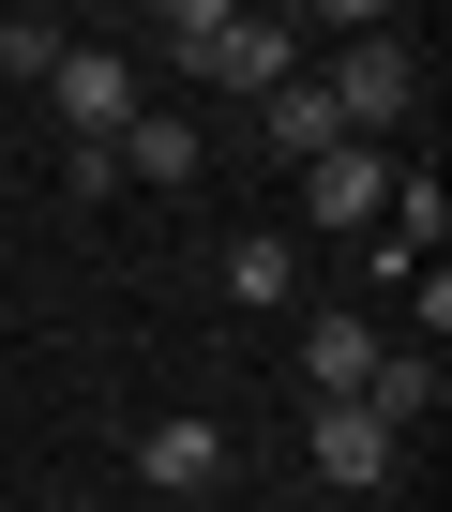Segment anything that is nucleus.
<instances>
[{
    "label": "nucleus",
    "mask_w": 452,
    "mask_h": 512,
    "mask_svg": "<svg viewBox=\"0 0 452 512\" xmlns=\"http://www.w3.org/2000/svg\"><path fill=\"white\" fill-rule=\"evenodd\" d=\"M257 136H272L287 166H332V151H347V106H332L317 76H287V91H257Z\"/></svg>",
    "instance_id": "nucleus-6"
},
{
    "label": "nucleus",
    "mask_w": 452,
    "mask_h": 512,
    "mask_svg": "<svg viewBox=\"0 0 452 512\" xmlns=\"http://www.w3.org/2000/svg\"><path fill=\"white\" fill-rule=\"evenodd\" d=\"M106 166H121V181H196L211 151H196V121H181V106H136V121L106 136Z\"/></svg>",
    "instance_id": "nucleus-10"
},
{
    "label": "nucleus",
    "mask_w": 452,
    "mask_h": 512,
    "mask_svg": "<svg viewBox=\"0 0 452 512\" xmlns=\"http://www.w3.org/2000/svg\"><path fill=\"white\" fill-rule=\"evenodd\" d=\"M362 512H392V497H362Z\"/></svg>",
    "instance_id": "nucleus-13"
},
{
    "label": "nucleus",
    "mask_w": 452,
    "mask_h": 512,
    "mask_svg": "<svg viewBox=\"0 0 452 512\" xmlns=\"http://www.w3.org/2000/svg\"><path fill=\"white\" fill-rule=\"evenodd\" d=\"M317 91H332V106H347V136H362V151H377V136H392V121H407V106H422V61H407V46H377V31H362V46H347V61H332V76H317Z\"/></svg>",
    "instance_id": "nucleus-3"
},
{
    "label": "nucleus",
    "mask_w": 452,
    "mask_h": 512,
    "mask_svg": "<svg viewBox=\"0 0 452 512\" xmlns=\"http://www.w3.org/2000/svg\"><path fill=\"white\" fill-rule=\"evenodd\" d=\"M226 302H242V317H272V302H302V241L287 226H242V241H226V272H211Z\"/></svg>",
    "instance_id": "nucleus-9"
},
{
    "label": "nucleus",
    "mask_w": 452,
    "mask_h": 512,
    "mask_svg": "<svg viewBox=\"0 0 452 512\" xmlns=\"http://www.w3.org/2000/svg\"><path fill=\"white\" fill-rule=\"evenodd\" d=\"M136 467H151V497H211V482H226V422H196V407H181V422H151V437H136Z\"/></svg>",
    "instance_id": "nucleus-8"
},
{
    "label": "nucleus",
    "mask_w": 452,
    "mask_h": 512,
    "mask_svg": "<svg viewBox=\"0 0 452 512\" xmlns=\"http://www.w3.org/2000/svg\"><path fill=\"white\" fill-rule=\"evenodd\" d=\"M166 46H181V76H211V91H287V76H302V16H242V0H181Z\"/></svg>",
    "instance_id": "nucleus-1"
},
{
    "label": "nucleus",
    "mask_w": 452,
    "mask_h": 512,
    "mask_svg": "<svg viewBox=\"0 0 452 512\" xmlns=\"http://www.w3.org/2000/svg\"><path fill=\"white\" fill-rule=\"evenodd\" d=\"M362 377H377V317H347V302L302 317V392L317 407H362Z\"/></svg>",
    "instance_id": "nucleus-5"
},
{
    "label": "nucleus",
    "mask_w": 452,
    "mask_h": 512,
    "mask_svg": "<svg viewBox=\"0 0 452 512\" xmlns=\"http://www.w3.org/2000/svg\"><path fill=\"white\" fill-rule=\"evenodd\" d=\"M46 61H61V31H46V16H0V76H46Z\"/></svg>",
    "instance_id": "nucleus-12"
},
{
    "label": "nucleus",
    "mask_w": 452,
    "mask_h": 512,
    "mask_svg": "<svg viewBox=\"0 0 452 512\" xmlns=\"http://www.w3.org/2000/svg\"><path fill=\"white\" fill-rule=\"evenodd\" d=\"M302 452H317V482H347V497H377V482H392V437H377L362 407H317V422H302Z\"/></svg>",
    "instance_id": "nucleus-11"
},
{
    "label": "nucleus",
    "mask_w": 452,
    "mask_h": 512,
    "mask_svg": "<svg viewBox=\"0 0 452 512\" xmlns=\"http://www.w3.org/2000/svg\"><path fill=\"white\" fill-rule=\"evenodd\" d=\"M437 407H452V377H437V347H377V377H362V422H377V437L407 452V437H422Z\"/></svg>",
    "instance_id": "nucleus-4"
},
{
    "label": "nucleus",
    "mask_w": 452,
    "mask_h": 512,
    "mask_svg": "<svg viewBox=\"0 0 452 512\" xmlns=\"http://www.w3.org/2000/svg\"><path fill=\"white\" fill-rule=\"evenodd\" d=\"M302 211H317V226H377V211H392V151L347 136L332 166H302Z\"/></svg>",
    "instance_id": "nucleus-7"
},
{
    "label": "nucleus",
    "mask_w": 452,
    "mask_h": 512,
    "mask_svg": "<svg viewBox=\"0 0 452 512\" xmlns=\"http://www.w3.org/2000/svg\"><path fill=\"white\" fill-rule=\"evenodd\" d=\"M46 91H61V151H106V136H121V121L151 106L121 46H61V61H46Z\"/></svg>",
    "instance_id": "nucleus-2"
}]
</instances>
